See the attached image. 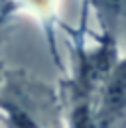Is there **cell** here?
Wrapping results in <instances>:
<instances>
[{
  "label": "cell",
  "mask_w": 126,
  "mask_h": 128,
  "mask_svg": "<svg viewBox=\"0 0 126 128\" xmlns=\"http://www.w3.org/2000/svg\"><path fill=\"white\" fill-rule=\"evenodd\" d=\"M96 4L100 6V10H102L106 16L116 18L120 12H122V8H124L126 0H96Z\"/></svg>",
  "instance_id": "cell-1"
},
{
  "label": "cell",
  "mask_w": 126,
  "mask_h": 128,
  "mask_svg": "<svg viewBox=\"0 0 126 128\" xmlns=\"http://www.w3.org/2000/svg\"><path fill=\"white\" fill-rule=\"evenodd\" d=\"M8 12H10V2L8 0H0V26L6 22Z\"/></svg>",
  "instance_id": "cell-2"
},
{
  "label": "cell",
  "mask_w": 126,
  "mask_h": 128,
  "mask_svg": "<svg viewBox=\"0 0 126 128\" xmlns=\"http://www.w3.org/2000/svg\"><path fill=\"white\" fill-rule=\"evenodd\" d=\"M2 71H4V67H2V61H0V83H2Z\"/></svg>",
  "instance_id": "cell-3"
}]
</instances>
